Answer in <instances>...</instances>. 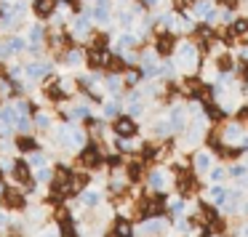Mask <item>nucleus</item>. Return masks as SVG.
Masks as SVG:
<instances>
[{"label": "nucleus", "mask_w": 248, "mask_h": 237, "mask_svg": "<svg viewBox=\"0 0 248 237\" xmlns=\"http://www.w3.org/2000/svg\"><path fill=\"white\" fill-rule=\"evenodd\" d=\"M203 48L195 43L192 38H182L176 45V54H173V64L176 70L182 72V77H198L200 75V67H203Z\"/></svg>", "instance_id": "obj_1"}, {"label": "nucleus", "mask_w": 248, "mask_h": 237, "mask_svg": "<svg viewBox=\"0 0 248 237\" xmlns=\"http://www.w3.org/2000/svg\"><path fill=\"white\" fill-rule=\"evenodd\" d=\"M173 181H176V173L168 165H152L144 176V189L150 194H168Z\"/></svg>", "instance_id": "obj_2"}, {"label": "nucleus", "mask_w": 248, "mask_h": 237, "mask_svg": "<svg viewBox=\"0 0 248 237\" xmlns=\"http://www.w3.org/2000/svg\"><path fill=\"white\" fill-rule=\"evenodd\" d=\"M219 136H221V144L232 147V149L240 152V147L248 141V133H246V125L237 123V120H227V123L219 125Z\"/></svg>", "instance_id": "obj_3"}, {"label": "nucleus", "mask_w": 248, "mask_h": 237, "mask_svg": "<svg viewBox=\"0 0 248 237\" xmlns=\"http://www.w3.org/2000/svg\"><path fill=\"white\" fill-rule=\"evenodd\" d=\"M104 157H107V152H104V147L99 144V141H88L86 147L80 149V155H78V165L83 168V171H93V168L104 165Z\"/></svg>", "instance_id": "obj_4"}, {"label": "nucleus", "mask_w": 248, "mask_h": 237, "mask_svg": "<svg viewBox=\"0 0 248 237\" xmlns=\"http://www.w3.org/2000/svg\"><path fill=\"white\" fill-rule=\"evenodd\" d=\"M189 163H192V173L200 178V176H208L211 168L216 165V155L208 147H200V149H195L192 155H189Z\"/></svg>", "instance_id": "obj_5"}, {"label": "nucleus", "mask_w": 248, "mask_h": 237, "mask_svg": "<svg viewBox=\"0 0 248 237\" xmlns=\"http://www.w3.org/2000/svg\"><path fill=\"white\" fill-rule=\"evenodd\" d=\"M48 77H54V61L38 59V61H30V64H27L24 80H30V83H46Z\"/></svg>", "instance_id": "obj_6"}, {"label": "nucleus", "mask_w": 248, "mask_h": 237, "mask_svg": "<svg viewBox=\"0 0 248 237\" xmlns=\"http://www.w3.org/2000/svg\"><path fill=\"white\" fill-rule=\"evenodd\" d=\"M179 40L182 38L173 35V32H160V35H155V40H152V48H155V54L160 56V59H173Z\"/></svg>", "instance_id": "obj_7"}, {"label": "nucleus", "mask_w": 248, "mask_h": 237, "mask_svg": "<svg viewBox=\"0 0 248 237\" xmlns=\"http://www.w3.org/2000/svg\"><path fill=\"white\" fill-rule=\"evenodd\" d=\"M109 128H112L115 139H139V123L134 118H128V115H120Z\"/></svg>", "instance_id": "obj_8"}, {"label": "nucleus", "mask_w": 248, "mask_h": 237, "mask_svg": "<svg viewBox=\"0 0 248 237\" xmlns=\"http://www.w3.org/2000/svg\"><path fill=\"white\" fill-rule=\"evenodd\" d=\"M203 203H208L216 210H221L230 203V187L227 184H208V189L203 192Z\"/></svg>", "instance_id": "obj_9"}, {"label": "nucleus", "mask_w": 248, "mask_h": 237, "mask_svg": "<svg viewBox=\"0 0 248 237\" xmlns=\"http://www.w3.org/2000/svg\"><path fill=\"white\" fill-rule=\"evenodd\" d=\"M43 99H46V102H51V104H64L70 96L64 93L59 77H48V80L43 83Z\"/></svg>", "instance_id": "obj_10"}, {"label": "nucleus", "mask_w": 248, "mask_h": 237, "mask_svg": "<svg viewBox=\"0 0 248 237\" xmlns=\"http://www.w3.org/2000/svg\"><path fill=\"white\" fill-rule=\"evenodd\" d=\"M27 192H22L19 187H8L6 194H3V205H6L8 210H24L27 208Z\"/></svg>", "instance_id": "obj_11"}, {"label": "nucleus", "mask_w": 248, "mask_h": 237, "mask_svg": "<svg viewBox=\"0 0 248 237\" xmlns=\"http://www.w3.org/2000/svg\"><path fill=\"white\" fill-rule=\"evenodd\" d=\"M78 203L86 210H96L104 205V192H99V189H86V192L78 194Z\"/></svg>", "instance_id": "obj_12"}, {"label": "nucleus", "mask_w": 248, "mask_h": 237, "mask_svg": "<svg viewBox=\"0 0 248 237\" xmlns=\"http://www.w3.org/2000/svg\"><path fill=\"white\" fill-rule=\"evenodd\" d=\"M120 115H125L123 99H107V102L102 104V120H109V123H115Z\"/></svg>", "instance_id": "obj_13"}, {"label": "nucleus", "mask_w": 248, "mask_h": 237, "mask_svg": "<svg viewBox=\"0 0 248 237\" xmlns=\"http://www.w3.org/2000/svg\"><path fill=\"white\" fill-rule=\"evenodd\" d=\"M54 14H56V0H32V16L38 22L54 19Z\"/></svg>", "instance_id": "obj_14"}, {"label": "nucleus", "mask_w": 248, "mask_h": 237, "mask_svg": "<svg viewBox=\"0 0 248 237\" xmlns=\"http://www.w3.org/2000/svg\"><path fill=\"white\" fill-rule=\"evenodd\" d=\"M27 48H30V43H27V38H24V35H11V38L6 40L8 59H14V56H22V54H27Z\"/></svg>", "instance_id": "obj_15"}, {"label": "nucleus", "mask_w": 248, "mask_h": 237, "mask_svg": "<svg viewBox=\"0 0 248 237\" xmlns=\"http://www.w3.org/2000/svg\"><path fill=\"white\" fill-rule=\"evenodd\" d=\"M62 64L72 67V70H80V67L86 64V48H80V45L70 48V51L64 54V59H62Z\"/></svg>", "instance_id": "obj_16"}, {"label": "nucleus", "mask_w": 248, "mask_h": 237, "mask_svg": "<svg viewBox=\"0 0 248 237\" xmlns=\"http://www.w3.org/2000/svg\"><path fill=\"white\" fill-rule=\"evenodd\" d=\"M227 35H230V40H246L248 38V16H237L227 27Z\"/></svg>", "instance_id": "obj_17"}, {"label": "nucleus", "mask_w": 248, "mask_h": 237, "mask_svg": "<svg viewBox=\"0 0 248 237\" xmlns=\"http://www.w3.org/2000/svg\"><path fill=\"white\" fill-rule=\"evenodd\" d=\"M227 173H230V181L243 184L248 178V165L243 160H235V163H230V165H227Z\"/></svg>", "instance_id": "obj_18"}, {"label": "nucleus", "mask_w": 248, "mask_h": 237, "mask_svg": "<svg viewBox=\"0 0 248 237\" xmlns=\"http://www.w3.org/2000/svg\"><path fill=\"white\" fill-rule=\"evenodd\" d=\"M131 67L125 64V59L120 54H112V59H109V64H107V70H104V75H125Z\"/></svg>", "instance_id": "obj_19"}, {"label": "nucleus", "mask_w": 248, "mask_h": 237, "mask_svg": "<svg viewBox=\"0 0 248 237\" xmlns=\"http://www.w3.org/2000/svg\"><path fill=\"white\" fill-rule=\"evenodd\" d=\"M32 123H35V128H38L40 133H51V131H54V118H51L48 112H43V109H40V112H35Z\"/></svg>", "instance_id": "obj_20"}, {"label": "nucleus", "mask_w": 248, "mask_h": 237, "mask_svg": "<svg viewBox=\"0 0 248 237\" xmlns=\"http://www.w3.org/2000/svg\"><path fill=\"white\" fill-rule=\"evenodd\" d=\"M16 152H24V155H32V152H38V139H35L32 133L16 136Z\"/></svg>", "instance_id": "obj_21"}, {"label": "nucleus", "mask_w": 248, "mask_h": 237, "mask_svg": "<svg viewBox=\"0 0 248 237\" xmlns=\"http://www.w3.org/2000/svg\"><path fill=\"white\" fill-rule=\"evenodd\" d=\"M205 178H208V184H227V181H230L227 165H221V163H219V165H214V168H211V173H208Z\"/></svg>", "instance_id": "obj_22"}, {"label": "nucleus", "mask_w": 248, "mask_h": 237, "mask_svg": "<svg viewBox=\"0 0 248 237\" xmlns=\"http://www.w3.org/2000/svg\"><path fill=\"white\" fill-rule=\"evenodd\" d=\"M147 112H150V102H136V104H128V107H125V115H128V118H134L136 123H139Z\"/></svg>", "instance_id": "obj_23"}, {"label": "nucleus", "mask_w": 248, "mask_h": 237, "mask_svg": "<svg viewBox=\"0 0 248 237\" xmlns=\"http://www.w3.org/2000/svg\"><path fill=\"white\" fill-rule=\"evenodd\" d=\"M27 163H30V168H32V171H40V168L48 165V155L38 149V152H32V155H27Z\"/></svg>", "instance_id": "obj_24"}, {"label": "nucleus", "mask_w": 248, "mask_h": 237, "mask_svg": "<svg viewBox=\"0 0 248 237\" xmlns=\"http://www.w3.org/2000/svg\"><path fill=\"white\" fill-rule=\"evenodd\" d=\"M54 173H56V168H51V165L35 171V184H51L54 181Z\"/></svg>", "instance_id": "obj_25"}, {"label": "nucleus", "mask_w": 248, "mask_h": 237, "mask_svg": "<svg viewBox=\"0 0 248 237\" xmlns=\"http://www.w3.org/2000/svg\"><path fill=\"white\" fill-rule=\"evenodd\" d=\"M227 237H248V219H240L230 226V235Z\"/></svg>", "instance_id": "obj_26"}, {"label": "nucleus", "mask_w": 248, "mask_h": 237, "mask_svg": "<svg viewBox=\"0 0 248 237\" xmlns=\"http://www.w3.org/2000/svg\"><path fill=\"white\" fill-rule=\"evenodd\" d=\"M216 6H221V11H232L235 14L240 8V0H216Z\"/></svg>", "instance_id": "obj_27"}, {"label": "nucleus", "mask_w": 248, "mask_h": 237, "mask_svg": "<svg viewBox=\"0 0 248 237\" xmlns=\"http://www.w3.org/2000/svg\"><path fill=\"white\" fill-rule=\"evenodd\" d=\"M141 6H144L147 14H157V6H160V0H141Z\"/></svg>", "instance_id": "obj_28"}, {"label": "nucleus", "mask_w": 248, "mask_h": 237, "mask_svg": "<svg viewBox=\"0 0 248 237\" xmlns=\"http://www.w3.org/2000/svg\"><path fill=\"white\" fill-rule=\"evenodd\" d=\"M8 59V51H6V40H0V61Z\"/></svg>", "instance_id": "obj_29"}, {"label": "nucleus", "mask_w": 248, "mask_h": 237, "mask_svg": "<svg viewBox=\"0 0 248 237\" xmlns=\"http://www.w3.org/2000/svg\"><path fill=\"white\" fill-rule=\"evenodd\" d=\"M6 226H11V221H8V216H6V213H0V232L6 229Z\"/></svg>", "instance_id": "obj_30"}, {"label": "nucleus", "mask_w": 248, "mask_h": 237, "mask_svg": "<svg viewBox=\"0 0 248 237\" xmlns=\"http://www.w3.org/2000/svg\"><path fill=\"white\" fill-rule=\"evenodd\" d=\"M6 189H8V187H6L3 181H0V200H3V194H6Z\"/></svg>", "instance_id": "obj_31"}, {"label": "nucleus", "mask_w": 248, "mask_h": 237, "mask_svg": "<svg viewBox=\"0 0 248 237\" xmlns=\"http://www.w3.org/2000/svg\"><path fill=\"white\" fill-rule=\"evenodd\" d=\"M80 3H83V6H88V3H91V6H93V3H96V0H80Z\"/></svg>", "instance_id": "obj_32"}, {"label": "nucleus", "mask_w": 248, "mask_h": 237, "mask_svg": "<svg viewBox=\"0 0 248 237\" xmlns=\"http://www.w3.org/2000/svg\"><path fill=\"white\" fill-rule=\"evenodd\" d=\"M0 181H3V168H0Z\"/></svg>", "instance_id": "obj_33"}, {"label": "nucleus", "mask_w": 248, "mask_h": 237, "mask_svg": "<svg viewBox=\"0 0 248 237\" xmlns=\"http://www.w3.org/2000/svg\"><path fill=\"white\" fill-rule=\"evenodd\" d=\"M0 3H11V0H0Z\"/></svg>", "instance_id": "obj_34"}, {"label": "nucleus", "mask_w": 248, "mask_h": 237, "mask_svg": "<svg viewBox=\"0 0 248 237\" xmlns=\"http://www.w3.org/2000/svg\"><path fill=\"white\" fill-rule=\"evenodd\" d=\"M243 43H246V45H248V38H246V40H243Z\"/></svg>", "instance_id": "obj_35"}]
</instances>
